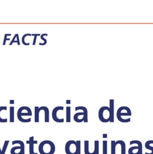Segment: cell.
Here are the masks:
<instances>
[{
	"label": "cell",
	"instance_id": "cell-31",
	"mask_svg": "<svg viewBox=\"0 0 153 154\" xmlns=\"http://www.w3.org/2000/svg\"><path fill=\"white\" fill-rule=\"evenodd\" d=\"M0 154H2V149L0 147Z\"/></svg>",
	"mask_w": 153,
	"mask_h": 154
},
{
	"label": "cell",
	"instance_id": "cell-13",
	"mask_svg": "<svg viewBox=\"0 0 153 154\" xmlns=\"http://www.w3.org/2000/svg\"><path fill=\"white\" fill-rule=\"evenodd\" d=\"M71 107L70 106H66V122H71Z\"/></svg>",
	"mask_w": 153,
	"mask_h": 154
},
{
	"label": "cell",
	"instance_id": "cell-12",
	"mask_svg": "<svg viewBox=\"0 0 153 154\" xmlns=\"http://www.w3.org/2000/svg\"><path fill=\"white\" fill-rule=\"evenodd\" d=\"M17 43V45H20V40H19V34H15L13 38H12L11 41L10 42V43H9V45H12L13 43Z\"/></svg>",
	"mask_w": 153,
	"mask_h": 154
},
{
	"label": "cell",
	"instance_id": "cell-23",
	"mask_svg": "<svg viewBox=\"0 0 153 154\" xmlns=\"http://www.w3.org/2000/svg\"><path fill=\"white\" fill-rule=\"evenodd\" d=\"M9 141L8 140H6L4 141V143L3 144V147H2V154H5V152L7 150V147H8V145L9 144Z\"/></svg>",
	"mask_w": 153,
	"mask_h": 154
},
{
	"label": "cell",
	"instance_id": "cell-30",
	"mask_svg": "<svg viewBox=\"0 0 153 154\" xmlns=\"http://www.w3.org/2000/svg\"><path fill=\"white\" fill-rule=\"evenodd\" d=\"M103 138H107V134H103Z\"/></svg>",
	"mask_w": 153,
	"mask_h": 154
},
{
	"label": "cell",
	"instance_id": "cell-14",
	"mask_svg": "<svg viewBox=\"0 0 153 154\" xmlns=\"http://www.w3.org/2000/svg\"><path fill=\"white\" fill-rule=\"evenodd\" d=\"M151 144H153V140H148V141H147L146 142L145 145V147H146L147 149L150 150L151 151V152L149 153L146 152L145 154H153V147H152V146H150Z\"/></svg>",
	"mask_w": 153,
	"mask_h": 154
},
{
	"label": "cell",
	"instance_id": "cell-8",
	"mask_svg": "<svg viewBox=\"0 0 153 154\" xmlns=\"http://www.w3.org/2000/svg\"><path fill=\"white\" fill-rule=\"evenodd\" d=\"M74 140L68 141L65 145V152L66 154H76V148H72L71 150V144H73Z\"/></svg>",
	"mask_w": 153,
	"mask_h": 154
},
{
	"label": "cell",
	"instance_id": "cell-1",
	"mask_svg": "<svg viewBox=\"0 0 153 154\" xmlns=\"http://www.w3.org/2000/svg\"><path fill=\"white\" fill-rule=\"evenodd\" d=\"M38 152L40 154H54L55 144L50 140L42 141L38 146Z\"/></svg>",
	"mask_w": 153,
	"mask_h": 154
},
{
	"label": "cell",
	"instance_id": "cell-17",
	"mask_svg": "<svg viewBox=\"0 0 153 154\" xmlns=\"http://www.w3.org/2000/svg\"><path fill=\"white\" fill-rule=\"evenodd\" d=\"M84 152L85 154H91L89 150V141H84Z\"/></svg>",
	"mask_w": 153,
	"mask_h": 154
},
{
	"label": "cell",
	"instance_id": "cell-16",
	"mask_svg": "<svg viewBox=\"0 0 153 154\" xmlns=\"http://www.w3.org/2000/svg\"><path fill=\"white\" fill-rule=\"evenodd\" d=\"M116 144H121V154H125V142L122 140H118L116 141Z\"/></svg>",
	"mask_w": 153,
	"mask_h": 154
},
{
	"label": "cell",
	"instance_id": "cell-27",
	"mask_svg": "<svg viewBox=\"0 0 153 154\" xmlns=\"http://www.w3.org/2000/svg\"><path fill=\"white\" fill-rule=\"evenodd\" d=\"M31 35L34 37V40H33V42H32V45H35V43H36V40H37V37L38 36H40L41 34H31Z\"/></svg>",
	"mask_w": 153,
	"mask_h": 154
},
{
	"label": "cell",
	"instance_id": "cell-21",
	"mask_svg": "<svg viewBox=\"0 0 153 154\" xmlns=\"http://www.w3.org/2000/svg\"><path fill=\"white\" fill-rule=\"evenodd\" d=\"M47 35H48V34H46V33H44V34H41L40 38H41V40H43V43H39V45H40V46H43V45H46V43H47V40L44 38V36H47Z\"/></svg>",
	"mask_w": 153,
	"mask_h": 154
},
{
	"label": "cell",
	"instance_id": "cell-26",
	"mask_svg": "<svg viewBox=\"0 0 153 154\" xmlns=\"http://www.w3.org/2000/svg\"><path fill=\"white\" fill-rule=\"evenodd\" d=\"M11 34H5V35H4V40H3V43H2V45H5V44H6V42L7 41H8V40H10V38H7V37H8V36H11Z\"/></svg>",
	"mask_w": 153,
	"mask_h": 154
},
{
	"label": "cell",
	"instance_id": "cell-25",
	"mask_svg": "<svg viewBox=\"0 0 153 154\" xmlns=\"http://www.w3.org/2000/svg\"><path fill=\"white\" fill-rule=\"evenodd\" d=\"M27 36H31V34H29V33H27V34H25L22 37V43H23V45H25V46H28L29 45V43H26L25 42V37H27Z\"/></svg>",
	"mask_w": 153,
	"mask_h": 154
},
{
	"label": "cell",
	"instance_id": "cell-6",
	"mask_svg": "<svg viewBox=\"0 0 153 154\" xmlns=\"http://www.w3.org/2000/svg\"><path fill=\"white\" fill-rule=\"evenodd\" d=\"M64 109V107L62 106H56L55 108H54L52 110V119L53 120L56 122H58V123H62L64 122V119H59L57 117V112L58 111H61V110H63Z\"/></svg>",
	"mask_w": 153,
	"mask_h": 154
},
{
	"label": "cell",
	"instance_id": "cell-11",
	"mask_svg": "<svg viewBox=\"0 0 153 154\" xmlns=\"http://www.w3.org/2000/svg\"><path fill=\"white\" fill-rule=\"evenodd\" d=\"M35 116H34V122L35 123L39 122V114L41 111V109L38 106H35Z\"/></svg>",
	"mask_w": 153,
	"mask_h": 154
},
{
	"label": "cell",
	"instance_id": "cell-18",
	"mask_svg": "<svg viewBox=\"0 0 153 154\" xmlns=\"http://www.w3.org/2000/svg\"><path fill=\"white\" fill-rule=\"evenodd\" d=\"M94 154H99V141L98 140L94 141Z\"/></svg>",
	"mask_w": 153,
	"mask_h": 154
},
{
	"label": "cell",
	"instance_id": "cell-20",
	"mask_svg": "<svg viewBox=\"0 0 153 154\" xmlns=\"http://www.w3.org/2000/svg\"><path fill=\"white\" fill-rule=\"evenodd\" d=\"M103 154H107V141L106 140L103 141Z\"/></svg>",
	"mask_w": 153,
	"mask_h": 154
},
{
	"label": "cell",
	"instance_id": "cell-3",
	"mask_svg": "<svg viewBox=\"0 0 153 154\" xmlns=\"http://www.w3.org/2000/svg\"><path fill=\"white\" fill-rule=\"evenodd\" d=\"M98 118L99 120L103 123L110 122V112L109 107L106 106L101 107L98 111Z\"/></svg>",
	"mask_w": 153,
	"mask_h": 154
},
{
	"label": "cell",
	"instance_id": "cell-7",
	"mask_svg": "<svg viewBox=\"0 0 153 154\" xmlns=\"http://www.w3.org/2000/svg\"><path fill=\"white\" fill-rule=\"evenodd\" d=\"M26 143L29 144V154H38V153L35 152L34 145L38 143L37 140H34V137H31L29 140L26 141Z\"/></svg>",
	"mask_w": 153,
	"mask_h": 154
},
{
	"label": "cell",
	"instance_id": "cell-10",
	"mask_svg": "<svg viewBox=\"0 0 153 154\" xmlns=\"http://www.w3.org/2000/svg\"><path fill=\"white\" fill-rule=\"evenodd\" d=\"M42 109L44 112V122L46 123L49 122V109L47 106H41Z\"/></svg>",
	"mask_w": 153,
	"mask_h": 154
},
{
	"label": "cell",
	"instance_id": "cell-9",
	"mask_svg": "<svg viewBox=\"0 0 153 154\" xmlns=\"http://www.w3.org/2000/svg\"><path fill=\"white\" fill-rule=\"evenodd\" d=\"M109 109L110 112V122H114V100L110 99L109 100Z\"/></svg>",
	"mask_w": 153,
	"mask_h": 154
},
{
	"label": "cell",
	"instance_id": "cell-2",
	"mask_svg": "<svg viewBox=\"0 0 153 154\" xmlns=\"http://www.w3.org/2000/svg\"><path fill=\"white\" fill-rule=\"evenodd\" d=\"M131 116V109L126 106H122L119 107L116 112V117L118 120L122 123H127L130 122V118H128L126 119H123L122 118V116Z\"/></svg>",
	"mask_w": 153,
	"mask_h": 154
},
{
	"label": "cell",
	"instance_id": "cell-4",
	"mask_svg": "<svg viewBox=\"0 0 153 154\" xmlns=\"http://www.w3.org/2000/svg\"><path fill=\"white\" fill-rule=\"evenodd\" d=\"M18 144L19 146L13 147L10 150L11 154H25V144L21 140H14L12 141V145Z\"/></svg>",
	"mask_w": 153,
	"mask_h": 154
},
{
	"label": "cell",
	"instance_id": "cell-19",
	"mask_svg": "<svg viewBox=\"0 0 153 154\" xmlns=\"http://www.w3.org/2000/svg\"><path fill=\"white\" fill-rule=\"evenodd\" d=\"M7 107L6 106H0V113L2 111H4V110H7ZM0 122L1 123H6L7 122V119H2L0 116Z\"/></svg>",
	"mask_w": 153,
	"mask_h": 154
},
{
	"label": "cell",
	"instance_id": "cell-28",
	"mask_svg": "<svg viewBox=\"0 0 153 154\" xmlns=\"http://www.w3.org/2000/svg\"><path fill=\"white\" fill-rule=\"evenodd\" d=\"M10 104L11 105L14 104V100H10Z\"/></svg>",
	"mask_w": 153,
	"mask_h": 154
},
{
	"label": "cell",
	"instance_id": "cell-24",
	"mask_svg": "<svg viewBox=\"0 0 153 154\" xmlns=\"http://www.w3.org/2000/svg\"><path fill=\"white\" fill-rule=\"evenodd\" d=\"M77 146H76V154H81V143L80 140L76 141Z\"/></svg>",
	"mask_w": 153,
	"mask_h": 154
},
{
	"label": "cell",
	"instance_id": "cell-22",
	"mask_svg": "<svg viewBox=\"0 0 153 154\" xmlns=\"http://www.w3.org/2000/svg\"><path fill=\"white\" fill-rule=\"evenodd\" d=\"M116 141L112 140L111 141V154H116L115 153V148H116Z\"/></svg>",
	"mask_w": 153,
	"mask_h": 154
},
{
	"label": "cell",
	"instance_id": "cell-29",
	"mask_svg": "<svg viewBox=\"0 0 153 154\" xmlns=\"http://www.w3.org/2000/svg\"><path fill=\"white\" fill-rule=\"evenodd\" d=\"M71 100H66V104H70Z\"/></svg>",
	"mask_w": 153,
	"mask_h": 154
},
{
	"label": "cell",
	"instance_id": "cell-5",
	"mask_svg": "<svg viewBox=\"0 0 153 154\" xmlns=\"http://www.w3.org/2000/svg\"><path fill=\"white\" fill-rule=\"evenodd\" d=\"M32 116V111L31 108L26 106H23L19 108L17 112V117L18 120L23 123V120L22 119V116Z\"/></svg>",
	"mask_w": 153,
	"mask_h": 154
},
{
	"label": "cell",
	"instance_id": "cell-15",
	"mask_svg": "<svg viewBox=\"0 0 153 154\" xmlns=\"http://www.w3.org/2000/svg\"><path fill=\"white\" fill-rule=\"evenodd\" d=\"M10 122L11 123L14 122V107L13 106L10 107Z\"/></svg>",
	"mask_w": 153,
	"mask_h": 154
}]
</instances>
